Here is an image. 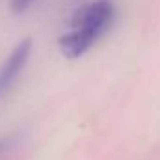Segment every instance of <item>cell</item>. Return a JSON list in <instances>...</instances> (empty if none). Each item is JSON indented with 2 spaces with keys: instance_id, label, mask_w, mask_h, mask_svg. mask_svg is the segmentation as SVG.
Here are the masks:
<instances>
[{
  "instance_id": "7a4b0ae2",
  "label": "cell",
  "mask_w": 160,
  "mask_h": 160,
  "mask_svg": "<svg viewBox=\"0 0 160 160\" xmlns=\"http://www.w3.org/2000/svg\"><path fill=\"white\" fill-rule=\"evenodd\" d=\"M30 52H32V41L22 39L6 58V62L0 67V93H4L17 80V77L21 75L22 67L26 65V62L30 58Z\"/></svg>"
},
{
  "instance_id": "6da1fadb",
  "label": "cell",
  "mask_w": 160,
  "mask_h": 160,
  "mask_svg": "<svg viewBox=\"0 0 160 160\" xmlns=\"http://www.w3.org/2000/svg\"><path fill=\"white\" fill-rule=\"evenodd\" d=\"M116 9L110 0H95L78 8L69 19V30L60 38L65 58H80L112 26Z\"/></svg>"
},
{
  "instance_id": "3957f363",
  "label": "cell",
  "mask_w": 160,
  "mask_h": 160,
  "mask_svg": "<svg viewBox=\"0 0 160 160\" xmlns=\"http://www.w3.org/2000/svg\"><path fill=\"white\" fill-rule=\"evenodd\" d=\"M34 0H11V9L13 13H24Z\"/></svg>"
},
{
  "instance_id": "277c9868",
  "label": "cell",
  "mask_w": 160,
  "mask_h": 160,
  "mask_svg": "<svg viewBox=\"0 0 160 160\" xmlns=\"http://www.w3.org/2000/svg\"><path fill=\"white\" fill-rule=\"evenodd\" d=\"M9 145H11V140H9V138H2V140H0V155L6 153V151L9 149Z\"/></svg>"
}]
</instances>
